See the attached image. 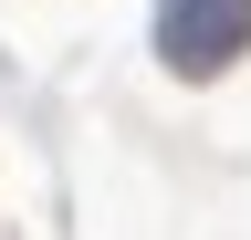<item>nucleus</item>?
<instances>
[{
    "instance_id": "1",
    "label": "nucleus",
    "mask_w": 251,
    "mask_h": 240,
    "mask_svg": "<svg viewBox=\"0 0 251 240\" xmlns=\"http://www.w3.org/2000/svg\"><path fill=\"white\" fill-rule=\"evenodd\" d=\"M157 52H168L188 84L230 73L251 52V0H157Z\"/></svg>"
}]
</instances>
